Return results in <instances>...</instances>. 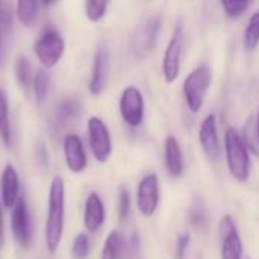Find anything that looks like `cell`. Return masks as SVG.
<instances>
[{"mask_svg": "<svg viewBox=\"0 0 259 259\" xmlns=\"http://www.w3.org/2000/svg\"><path fill=\"white\" fill-rule=\"evenodd\" d=\"M20 199V178L12 164H6L0 178V202L6 209H12Z\"/></svg>", "mask_w": 259, "mask_h": 259, "instance_id": "9a60e30c", "label": "cell"}, {"mask_svg": "<svg viewBox=\"0 0 259 259\" xmlns=\"http://www.w3.org/2000/svg\"><path fill=\"white\" fill-rule=\"evenodd\" d=\"M109 2H102V0H88L85 2V15L90 21L99 23L108 11Z\"/></svg>", "mask_w": 259, "mask_h": 259, "instance_id": "4316f807", "label": "cell"}, {"mask_svg": "<svg viewBox=\"0 0 259 259\" xmlns=\"http://www.w3.org/2000/svg\"><path fill=\"white\" fill-rule=\"evenodd\" d=\"M247 259H250V258H247Z\"/></svg>", "mask_w": 259, "mask_h": 259, "instance_id": "836d02e7", "label": "cell"}, {"mask_svg": "<svg viewBox=\"0 0 259 259\" xmlns=\"http://www.w3.org/2000/svg\"><path fill=\"white\" fill-rule=\"evenodd\" d=\"M250 5L252 3L247 0H223L222 2V8L229 18L241 17L250 8Z\"/></svg>", "mask_w": 259, "mask_h": 259, "instance_id": "f1b7e54d", "label": "cell"}, {"mask_svg": "<svg viewBox=\"0 0 259 259\" xmlns=\"http://www.w3.org/2000/svg\"><path fill=\"white\" fill-rule=\"evenodd\" d=\"M14 11L9 2H0V67L5 64L11 32H12Z\"/></svg>", "mask_w": 259, "mask_h": 259, "instance_id": "d6986e66", "label": "cell"}, {"mask_svg": "<svg viewBox=\"0 0 259 259\" xmlns=\"http://www.w3.org/2000/svg\"><path fill=\"white\" fill-rule=\"evenodd\" d=\"M126 238L120 231H112L108 234L100 259H123L126 253Z\"/></svg>", "mask_w": 259, "mask_h": 259, "instance_id": "ffe728a7", "label": "cell"}, {"mask_svg": "<svg viewBox=\"0 0 259 259\" xmlns=\"http://www.w3.org/2000/svg\"><path fill=\"white\" fill-rule=\"evenodd\" d=\"M0 138L6 147L12 144L11 121H9V105L3 90H0Z\"/></svg>", "mask_w": 259, "mask_h": 259, "instance_id": "603a6c76", "label": "cell"}, {"mask_svg": "<svg viewBox=\"0 0 259 259\" xmlns=\"http://www.w3.org/2000/svg\"><path fill=\"white\" fill-rule=\"evenodd\" d=\"M109 70H111V53L108 46H100L93 59L91 77H90V93L93 96H100L109 82Z\"/></svg>", "mask_w": 259, "mask_h": 259, "instance_id": "7c38bea8", "label": "cell"}, {"mask_svg": "<svg viewBox=\"0 0 259 259\" xmlns=\"http://www.w3.org/2000/svg\"><path fill=\"white\" fill-rule=\"evenodd\" d=\"M33 52H35L38 61L46 68H53L59 64V61L65 52V42L56 29L49 27L35 41Z\"/></svg>", "mask_w": 259, "mask_h": 259, "instance_id": "5b68a950", "label": "cell"}, {"mask_svg": "<svg viewBox=\"0 0 259 259\" xmlns=\"http://www.w3.org/2000/svg\"><path fill=\"white\" fill-rule=\"evenodd\" d=\"M91 250V241L90 237L83 232L77 234L73 240L71 246V256L73 259H87Z\"/></svg>", "mask_w": 259, "mask_h": 259, "instance_id": "83f0119b", "label": "cell"}, {"mask_svg": "<svg viewBox=\"0 0 259 259\" xmlns=\"http://www.w3.org/2000/svg\"><path fill=\"white\" fill-rule=\"evenodd\" d=\"M11 228H12V235L17 241V244L21 249H29L32 244V220H30V212L27 206V200L24 196H20L17 203L12 208L11 214Z\"/></svg>", "mask_w": 259, "mask_h": 259, "instance_id": "30bf717a", "label": "cell"}, {"mask_svg": "<svg viewBox=\"0 0 259 259\" xmlns=\"http://www.w3.org/2000/svg\"><path fill=\"white\" fill-rule=\"evenodd\" d=\"M38 11H39V3L33 0H20L15 5L17 18L26 27H30L36 21Z\"/></svg>", "mask_w": 259, "mask_h": 259, "instance_id": "44dd1931", "label": "cell"}, {"mask_svg": "<svg viewBox=\"0 0 259 259\" xmlns=\"http://www.w3.org/2000/svg\"><path fill=\"white\" fill-rule=\"evenodd\" d=\"M212 83V73L208 65H199L185 77L182 93L185 103L193 114H199L206 100L208 91Z\"/></svg>", "mask_w": 259, "mask_h": 259, "instance_id": "3957f363", "label": "cell"}, {"mask_svg": "<svg viewBox=\"0 0 259 259\" xmlns=\"http://www.w3.org/2000/svg\"><path fill=\"white\" fill-rule=\"evenodd\" d=\"M83 114V103L77 96L64 97L55 108L53 112V126L56 129H62L65 124L76 121Z\"/></svg>", "mask_w": 259, "mask_h": 259, "instance_id": "2e32d148", "label": "cell"}, {"mask_svg": "<svg viewBox=\"0 0 259 259\" xmlns=\"http://www.w3.org/2000/svg\"><path fill=\"white\" fill-rule=\"evenodd\" d=\"M32 88L35 94V100L38 102V105H42L50 90V74L46 70H38L33 76Z\"/></svg>", "mask_w": 259, "mask_h": 259, "instance_id": "d4e9b609", "label": "cell"}, {"mask_svg": "<svg viewBox=\"0 0 259 259\" xmlns=\"http://www.w3.org/2000/svg\"><path fill=\"white\" fill-rule=\"evenodd\" d=\"M219 237L222 259H243L244 246L232 215L226 214L222 217L219 223Z\"/></svg>", "mask_w": 259, "mask_h": 259, "instance_id": "52a82bcc", "label": "cell"}, {"mask_svg": "<svg viewBox=\"0 0 259 259\" xmlns=\"http://www.w3.org/2000/svg\"><path fill=\"white\" fill-rule=\"evenodd\" d=\"M64 156H65V165L71 173L80 175L87 170L88 158H87V152H85L83 143L79 135H76V134L65 135Z\"/></svg>", "mask_w": 259, "mask_h": 259, "instance_id": "5bb4252c", "label": "cell"}, {"mask_svg": "<svg viewBox=\"0 0 259 259\" xmlns=\"http://www.w3.org/2000/svg\"><path fill=\"white\" fill-rule=\"evenodd\" d=\"M88 141L93 156L97 162L105 164L112 153V140L111 132L106 123L100 117H91L88 120Z\"/></svg>", "mask_w": 259, "mask_h": 259, "instance_id": "9c48e42d", "label": "cell"}, {"mask_svg": "<svg viewBox=\"0 0 259 259\" xmlns=\"http://www.w3.org/2000/svg\"><path fill=\"white\" fill-rule=\"evenodd\" d=\"M256 129H258V140H259V114H258V120H256Z\"/></svg>", "mask_w": 259, "mask_h": 259, "instance_id": "d6a6232c", "label": "cell"}, {"mask_svg": "<svg viewBox=\"0 0 259 259\" xmlns=\"http://www.w3.org/2000/svg\"><path fill=\"white\" fill-rule=\"evenodd\" d=\"M225 153L231 176L244 184L250 176V155L249 149L235 127H228L225 132Z\"/></svg>", "mask_w": 259, "mask_h": 259, "instance_id": "7a4b0ae2", "label": "cell"}, {"mask_svg": "<svg viewBox=\"0 0 259 259\" xmlns=\"http://www.w3.org/2000/svg\"><path fill=\"white\" fill-rule=\"evenodd\" d=\"M15 77L20 83L21 88H29V85L33 82V73H32V65L26 56H18L14 65Z\"/></svg>", "mask_w": 259, "mask_h": 259, "instance_id": "484cf974", "label": "cell"}, {"mask_svg": "<svg viewBox=\"0 0 259 259\" xmlns=\"http://www.w3.org/2000/svg\"><path fill=\"white\" fill-rule=\"evenodd\" d=\"M191 235L188 232H184L178 237L176 241V249H175V259H185L187 258V250L190 246Z\"/></svg>", "mask_w": 259, "mask_h": 259, "instance_id": "4dcf8cb0", "label": "cell"}, {"mask_svg": "<svg viewBox=\"0 0 259 259\" xmlns=\"http://www.w3.org/2000/svg\"><path fill=\"white\" fill-rule=\"evenodd\" d=\"M131 193L126 187H120L118 190V219L121 223H124L129 219L131 214Z\"/></svg>", "mask_w": 259, "mask_h": 259, "instance_id": "f546056e", "label": "cell"}, {"mask_svg": "<svg viewBox=\"0 0 259 259\" xmlns=\"http://www.w3.org/2000/svg\"><path fill=\"white\" fill-rule=\"evenodd\" d=\"M259 46V11L253 12L249 18V23L244 29L243 47L246 52L252 53Z\"/></svg>", "mask_w": 259, "mask_h": 259, "instance_id": "7402d4cb", "label": "cell"}, {"mask_svg": "<svg viewBox=\"0 0 259 259\" xmlns=\"http://www.w3.org/2000/svg\"><path fill=\"white\" fill-rule=\"evenodd\" d=\"M105 219H106V209H105V203H103L102 197L96 191L90 193L85 200V208H83L85 229L91 234L97 232L103 226Z\"/></svg>", "mask_w": 259, "mask_h": 259, "instance_id": "e0dca14e", "label": "cell"}, {"mask_svg": "<svg viewBox=\"0 0 259 259\" xmlns=\"http://www.w3.org/2000/svg\"><path fill=\"white\" fill-rule=\"evenodd\" d=\"M65 215V187L61 176H55L49 188V206L46 220V247L50 253H56L62 241Z\"/></svg>", "mask_w": 259, "mask_h": 259, "instance_id": "6da1fadb", "label": "cell"}, {"mask_svg": "<svg viewBox=\"0 0 259 259\" xmlns=\"http://www.w3.org/2000/svg\"><path fill=\"white\" fill-rule=\"evenodd\" d=\"M161 29V18L158 15L146 17L135 29L131 41V50L135 58L143 59L153 52Z\"/></svg>", "mask_w": 259, "mask_h": 259, "instance_id": "8992f818", "label": "cell"}, {"mask_svg": "<svg viewBox=\"0 0 259 259\" xmlns=\"http://www.w3.org/2000/svg\"><path fill=\"white\" fill-rule=\"evenodd\" d=\"M118 109L123 121L131 127H140L144 121V96L140 88L129 85L123 90L118 102Z\"/></svg>", "mask_w": 259, "mask_h": 259, "instance_id": "ba28073f", "label": "cell"}, {"mask_svg": "<svg viewBox=\"0 0 259 259\" xmlns=\"http://www.w3.org/2000/svg\"><path fill=\"white\" fill-rule=\"evenodd\" d=\"M199 141H200L203 153L206 155L209 161L217 162L222 158V146H220V138H219L215 114H208L203 118L199 127Z\"/></svg>", "mask_w": 259, "mask_h": 259, "instance_id": "4fadbf2b", "label": "cell"}, {"mask_svg": "<svg viewBox=\"0 0 259 259\" xmlns=\"http://www.w3.org/2000/svg\"><path fill=\"white\" fill-rule=\"evenodd\" d=\"M5 244V220H3V209H2V202H0V249Z\"/></svg>", "mask_w": 259, "mask_h": 259, "instance_id": "1f68e13d", "label": "cell"}, {"mask_svg": "<svg viewBox=\"0 0 259 259\" xmlns=\"http://www.w3.org/2000/svg\"><path fill=\"white\" fill-rule=\"evenodd\" d=\"M164 162L168 175L175 179L181 178L185 171V159L182 147L176 137L168 135L164 141Z\"/></svg>", "mask_w": 259, "mask_h": 259, "instance_id": "ac0fdd59", "label": "cell"}, {"mask_svg": "<svg viewBox=\"0 0 259 259\" xmlns=\"http://www.w3.org/2000/svg\"><path fill=\"white\" fill-rule=\"evenodd\" d=\"M184 47H185V30H184V24L178 23L176 27L173 29L171 38L162 56L161 68H162V76L167 83H173L181 74Z\"/></svg>", "mask_w": 259, "mask_h": 259, "instance_id": "277c9868", "label": "cell"}, {"mask_svg": "<svg viewBox=\"0 0 259 259\" xmlns=\"http://www.w3.org/2000/svg\"><path fill=\"white\" fill-rule=\"evenodd\" d=\"M188 215H190V223L196 229L205 231L208 228V211H206V206L200 197H196L193 200L190 211H188Z\"/></svg>", "mask_w": 259, "mask_h": 259, "instance_id": "cb8c5ba5", "label": "cell"}, {"mask_svg": "<svg viewBox=\"0 0 259 259\" xmlns=\"http://www.w3.org/2000/svg\"><path fill=\"white\" fill-rule=\"evenodd\" d=\"M159 178L156 173L146 175L137 190V206L144 217L155 215L159 206Z\"/></svg>", "mask_w": 259, "mask_h": 259, "instance_id": "8fae6325", "label": "cell"}]
</instances>
